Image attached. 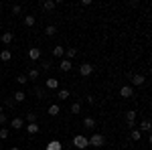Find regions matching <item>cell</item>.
Masks as SVG:
<instances>
[{
    "label": "cell",
    "mask_w": 152,
    "mask_h": 150,
    "mask_svg": "<svg viewBox=\"0 0 152 150\" xmlns=\"http://www.w3.org/2000/svg\"><path fill=\"white\" fill-rule=\"evenodd\" d=\"M87 144L94 146V148H102V146L105 144V136L104 134H91V136L87 138Z\"/></svg>",
    "instance_id": "obj_1"
},
{
    "label": "cell",
    "mask_w": 152,
    "mask_h": 150,
    "mask_svg": "<svg viewBox=\"0 0 152 150\" xmlns=\"http://www.w3.org/2000/svg\"><path fill=\"white\" fill-rule=\"evenodd\" d=\"M73 146L79 150H85L89 144H87V136H83V134H77L75 138H73Z\"/></svg>",
    "instance_id": "obj_2"
},
{
    "label": "cell",
    "mask_w": 152,
    "mask_h": 150,
    "mask_svg": "<svg viewBox=\"0 0 152 150\" xmlns=\"http://www.w3.org/2000/svg\"><path fill=\"white\" fill-rule=\"evenodd\" d=\"M79 73H81L83 77H89V75L94 73V65H91V63H81V65H79Z\"/></svg>",
    "instance_id": "obj_3"
},
{
    "label": "cell",
    "mask_w": 152,
    "mask_h": 150,
    "mask_svg": "<svg viewBox=\"0 0 152 150\" xmlns=\"http://www.w3.org/2000/svg\"><path fill=\"white\" fill-rule=\"evenodd\" d=\"M55 6H57V2H53V0H43V2H41V8L45 12H53Z\"/></svg>",
    "instance_id": "obj_4"
},
{
    "label": "cell",
    "mask_w": 152,
    "mask_h": 150,
    "mask_svg": "<svg viewBox=\"0 0 152 150\" xmlns=\"http://www.w3.org/2000/svg\"><path fill=\"white\" fill-rule=\"evenodd\" d=\"M120 95H122V97H132V95H134V89H132V85H122V89H120Z\"/></svg>",
    "instance_id": "obj_5"
},
{
    "label": "cell",
    "mask_w": 152,
    "mask_h": 150,
    "mask_svg": "<svg viewBox=\"0 0 152 150\" xmlns=\"http://www.w3.org/2000/svg\"><path fill=\"white\" fill-rule=\"evenodd\" d=\"M10 128L12 130H23L24 128V120L23 118H14V120L10 122Z\"/></svg>",
    "instance_id": "obj_6"
},
{
    "label": "cell",
    "mask_w": 152,
    "mask_h": 150,
    "mask_svg": "<svg viewBox=\"0 0 152 150\" xmlns=\"http://www.w3.org/2000/svg\"><path fill=\"white\" fill-rule=\"evenodd\" d=\"M83 128H85V130H94V128H95V120L91 118V116L83 118Z\"/></svg>",
    "instance_id": "obj_7"
},
{
    "label": "cell",
    "mask_w": 152,
    "mask_h": 150,
    "mask_svg": "<svg viewBox=\"0 0 152 150\" xmlns=\"http://www.w3.org/2000/svg\"><path fill=\"white\" fill-rule=\"evenodd\" d=\"M63 55H65V47H61V45H55V47H53V57L63 59Z\"/></svg>",
    "instance_id": "obj_8"
},
{
    "label": "cell",
    "mask_w": 152,
    "mask_h": 150,
    "mask_svg": "<svg viewBox=\"0 0 152 150\" xmlns=\"http://www.w3.org/2000/svg\"><path fill=\"white\" fill-rule=\"evenodd\" d=\"M28 59H31V61H37V59H41V49H37V47L28 49Z\"/></svg>",
    "instance_id": "obj_9"
},
{
    "label": "cell",
    "mask_w": 152,
    "mask_h": 150,
    "mask_svg": "<svg viewBox=\"0 0 152 150\" xmlns=\"http://www.w3.org/2000/svg\"><path fill=\"white\" fill-rule=\"evenodd\" d=\"M45 150H63V144H61L59 140H51V142L47 144V148H45Z\"/></svg>",
    "instance_id": "obj_10"
},
{
    "label": "cell",
    "mask_w": 152,
    "mask_h": 150,
    "mask_svg": "<svg viewBox=\"0 0 152 150\" xmlns=\"http://www.w3.org/2000/svg\"><path fill=\"white\" fill-rule=\"evenodd\" d=\"M71 67H73V63L69 59H61V63H59V69L61 71H71Z\"/></svg>",
    "instance_id": "obj_11"
},
{
    "label": "cell",
    "mask_w": 152,
    "mask_h": 150,
    "mask_svg": "<svg viewBox=\"0 0 152 150\" xmlns=\"http://www.w3.org/2000/svg\"><path fill=\"white\" fill-rule=\"evenodd\" d=\"M12 100H14L16 104H20V102H24V100H26V93H24L23 89H18V91H14V95H12Z\"/></svg>",
    "instance_id": "obj_12"
},
{
    "label": "cell",
    "mask_w": 152,
    "mask_h": 150,
    "mask_svg": "<svg viewBox=\"0 0 152 150\" xmlns=\"http://www.w3.org/2000/svg\"><path fill=\"white\" fill-rule=\"evenodd\" d=\"M144 83H146V77H144V75H134V77H132V85H136V87H140Z\"/></svg>",
    "instance_id": "obj_13"
},
{
    "label": "cell",
    "mask_w": 152,
    "mask_h": 150,
    "mask_svg": "<svg viewBox=\"0 0 152 150\" xmlns=\"http://www.w3.org/2000/svg\"><path fill=\"white\" fill-rule=\"evenodd\" d=\"M45 85H47L49 89H57V87H59V79H55V77H49V79L45 81Z\"/></svg>",
    "instance_id": "obj_14"
},
{
    "label": "cell",
    "mask_w": 152,
    "mask_h": 150,
    "mask_svg": "<svg viewBox=\"0 0 152 150\" xmlns=\"http://www.w3.org/2000/svg\"><path fill=\"white\" fill-rule=\"evenodd\" d=\"M57 31H59L57 24H49L47 29H45V35H47V37H55V35H57Z\"/></svg>",
    "instance_id": "obj_15"
},
{
    "label": "cell",
    "mask_w": 152,
    "mask_h": 150,
    "mask_svg": "<svg viewBox=\"0 0 152 150\" xmlns=\"http://www.w3.org/2000/svg\"><path fill=\"white\" fill-rule=\"evenodd\" d=\"M138 130H140V132H150V120L144 118V120L140 122V128H138Z\"/></svg>",
    "instance_id": "obj_16"
},
{
    "label": "cell",
    "mask_w": 152,
    "mask_h": 150,
    "mask_svg": "<svg viewBox=\"0 0 152 150\" xmlns=\"http://www.w3.org/2000/svg\"><path fill=\"white\" fill-rule=\"evenodd\" d=\"M59 114H61V108H59V104L49 105V116H59Z\"/></svg>",
    "instance_id": "obj_17"
},
{
    "label": "cell",
    "mask_w": 152,
    "mask_h": 150,
    "mask_svg": "<svg viewBox=\"0 0 152 150\" xmlns=\"http://www.w3.org/2000/svg\"><path fill=\"white\" fill-rule=\"evenodd\" d=\"M0 59H2V61H10V59H12L10 49H2V53H0Z\"/></svg>",
    "instance_id": "obj_18"
},
{
    "label": "cell",
    "mask_w": 152,
    "mask_h": 150,
    "mask_svg": "<svg viewBox=\"0 0 152 150\" xmlns=\"http://www.w3.org/2000/svg\"><path fill=\"white\" fill-rule=\"evenodd\" d=\"M12 41H14V35H12V33H4V35H2V43H4V45H10Z\"/></svg>",
    "instance_id": "obj_19"
},
{
    "label": "cell",
    "mask_w": 152,
    "mask_h": 150,
    "mask_svg": "<svg viewBox=\"0 0 152 150\" xmlns=\"http://www.w3.org/2000/svg\"><path fill=\"white\" fill-rule=\"evenodd\" d=\"M39 73H41L39 69H31V71H28V75H26V79H28V81H35V79H39Z\"/></svg>",
    "instance_id": "obj_20"
},
{
    "label": "cell",
    "mask_w": 152,
    "mask_h": 150,
    "mask_svg": "<svg viewBox=\"0 0 152 150\" xmlns=\"http://www.w3.org/2000/svg\"><path fill=\"white\" fill-rule=\"evenodd\" d=\"M37 18L33 16V14H28V16H24V26H35Z\"/></svg>",
    "instance_id": "obj_21"
},
{
    "label": "cell",
    "mask_w": 152,
    "mask_h": 150,
    "mask_svg": "<svg viewBox=\"0 0 152 150\" xmlns=\"http://www.w3.org/2000/svg\"><path fill=\"white\" fill-rule=\"evenodd\" d=\"M37 120H39V116H37L35 112H28V114H26V122H28V124H37Z\"/></svg>",
    "instance_id": "obj_22"
},
{
    "label": "cell",
    "mask_w": 152,
    "mask_h": 150,
    "mask_svg": "<svg viewBox=\"0 0 152 150\" xmlns=\"http://www.w3.org/2000/svg\"><path fill=\"white\" fill-rule=\"evenodd\" d=\"M75 55H77V49H65V59H75Z\"/></svg>",
    "instance_id": "obj_23"
},
{
    "label": "cell",
    "mask_w": 152,
    "mask_h": 150,
    "mask_svg": "<svg viewBox=\"0 0 152 150\" xmlns=\"http://www.w3.org/2000/svg\"><path fill=\"white\" fill-rule=\"evenodd\" d=\"M41 128H39V124H26V132L28 134H37Z\"/></svg>",
    "instance_id": "obj_24"
},
{
    "label": "cell",
    "mask_w": 152,
    "mask_h": 150,
    "mask_svg": "<svg viewBox=\"0 0 152 150\" xmlns=\"http://www.w3.org/2000/svg\"><path fill=\"white\" fill-rule=\"evenodd\" d=\"M126 122H136V112L134 110H128L126 112Z\"/></svg>",
    "instance_id": "obj_25"
},
{
    "label": "cell",
    "mask_w": 152,
    "mask_h": 150,
    "mask_svg": "<svg viewBox=\"0 0 152 150\" xmlns=\"http://www.w3.org/2000/svg\"><path fill=\"white\" fill-rule=\"evenodd\" d=\"M79 112H81V102L71 104V114H79Z\"/></svg>",
    "instance_id": "obj_26"
},
{
    "label": "cell",
    "mask_w": 152,
    "mask_h": 150,
    "mask_svg": "<svg viewBox=\"0 0 152 150\" xmlns=\"http://www.w3.org/2000/svg\"><path fill=\"white\" fill-rule=\"evenodd\" d=\"M51 67H53V63H51L49 59H45V61L41 63V69H43V71H49V69H51ZM41 69H39V71H41Z\"/></svg>",
    "instance_id": "obj_27"
},
{
    "label": "cell",
    "mask_w": 152,
    "mask_h": 150,
    "mask_svg": "<svg viewBox=\"0 0 152 150\" xmlns=\"http://www.w3.org/2000/svg\"><path fill=\"white\" fill-rule=\"evenodd\" d=\"M8 136H10V132H8L6 128H0V140H6Z\"/></svg>",
    "instance_id": "obj_28"
},
{
    "label": "cell",
    "mask_w": 152,
    "mask_h": 150,
    "mask_svg": "<svg viewBox=\"0 0 152 150\" xmlns=\"http://www.w3.org/2000/svg\"><path fill=\"white\" fill-rule=\"evenodd\" d=\"M67 97H69V91H67V89H61V91H59V100H61V102H65Z\"/></svg>",
    "instance_id": "obj_29"
},
{
    "label": "cell",
    "mask_w": 152,
    "mask_h": 150,
    "mask_svg": "<svg viewBox=\"0 0 152 150\" xmlns=\"http://www.w3.org/2000/svg\"><path fill=\"white\" fill-rule=\"evenodd\" d=\"M26 75H18V77H16V83H18V85H26Z\"/></svg>",
    "instance_id": "obj_30"
},
{
    "label": "cell",
    "mask_w": 152,
    "mask_h": 150,
    "mask_svg": "<svg viewBox=\"0 0 152 150\" xmlns=\"http://www.w3.org/2000/svg\"><path fill=\"white\" fill-rule=\"evenodd\" d=\"M140 134H142L140 130H132V134H130V138H132V140H140Z\"/></svg>",
    "instance_id": "obj_31"
},
{
    "label": "cell",
    "mask_w": 152,
    "mask_h": 150,
    "mask_svg": "<svg viewBox=\"0 0 152 150\" xmlns=\"http://www.w3.org/2000/svg\"><path fill=\"white\" fill-rule=\"evenodd\" d=\"M35 93H37V95H39V97H41V100H45V89H41L39 85H37V87H35Z\"/></svg>",
    "instance_id": "obj_32"
},
{
    "label": "cell",
    "mask_w": 152,
    "mask_h": 150,
    "mask_svg": "<svg viewBox=\"0 0 152 150\" xmlns=\"http://www.w3.org/2000/svg\"><path fill=\"white\" fill-rule=\"evenodd\" d=\"M20 12H23V6L20 4H14L12 6V14H20Z\"/></svg>",
    "instance_id": "obj_33"
},
{
    "label": "cell",
    "mask_w": 152,
    "mask_h": 150,
    "mask_svg": "<svg viewBox=\"0 0 152 150\" xmlns=\"http://www.w3.org/2000/svg\"><path fill=\"white\" fill-rule=\"evenodd\" d=\"M4 104L8 105V108H10V110H12V108H16V102H14V100H12V97H8V100H6V102H4Z\"/></svg>",
    "instance_id": "obj_34"
},
{
    "label": "cell",
    "mask_w": 152,
    "mask_h": 150,
    "mask_svg": "<svg viewBox=\"0 0 152 150\" xmlns=\"http://www.w3.org/2000/svg\"><path fill=\"white\" fill-rule=\"evenodd\" d=\"M6 122H8V116H6V114H0V126H2V124H6Z\"/></svg>",
    "instance_id": "obj_35"
},
{
    "label": "cell",
    "mask_w": 152,
    "mask_h": 150,
    "mask_svg": "<svg viewBox=\"0 0 152 150\" xmlns=\"http://www.w3.org/2000/svg\"><path fill=\"white\" fill-rule=\"evenodd\" d=\"M85 102H87V104H94V102H95V97H91V95H87V97H85Z\"/></svg>",
    "instance_id": "obj_36"
},
{
    "label": "cell",
    "mask_w": 152,
    "mask_h": 150,
    "mask_svg": "<svg viewBox=\"0 0 152 150\" xmlns=\"http://www.w3.org/2000/svg\"><path fill=\"white\" fill-rule=\"evenodd\" d=\"M10 150H20V148H18V146H12V148Z\"/></svg>",
    "instance_id": "obj_37"
},
{
    "label": "cell",
    "mask_w": 152,
    "mask_h": 150,
    "mask_svg": "<svg viewBox=\"0 0 152 150\" xmlns=\"http://www.w3.org/2000/svg\"><path fill=\"white\" fill-rule=\"evenodd\" d=\"M0 114H2V104H0Z\"/></svg>",
    "instance_id": "obj_38"
}]
</instances>
